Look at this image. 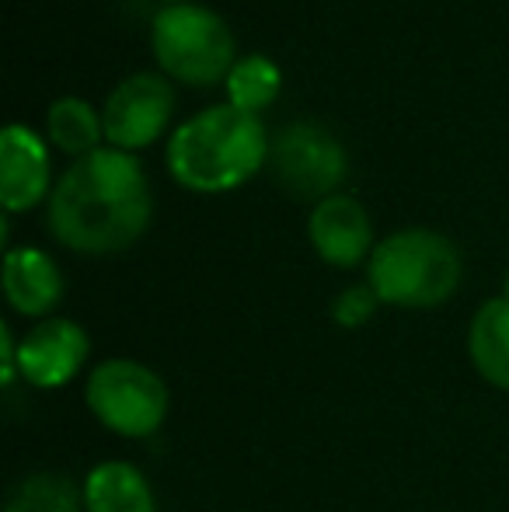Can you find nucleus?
Wrapping results in <instances>:
<instances>
[{
  "label": "nucleus",
  "instance_id": "1",
  "mask_svg": "<svg viewBox=\"0 0 509 512\" xmlns=\"http://www.w3.org/2000/svg\"><path fill=\"white\" fill-rule=\"evenodd\" d=\"M154 216L147 171L133 150L95 147L81 154L49 192V230L60 244L84 255L123 251Z\"/></svg>",
  "mask_w": 509,
  "mask_h": 512
},
{
  "label": "nucleus",
  "instance_id": "2",
  "mask_svg": "<svg viewBox=\"0 0 509 512\" xmlns=\"http://www.w3.org/2000/svg\"><path fill=\"white\" fill-rule=\"evenodd\" d=\"M164 161L185 189L227 192L269 161V129L234 102L206 105L175 126Z\"/></svg>",
  "mask_w": 509,
  "mask_h": 512
},
{
  "label": "nucleus",
  "instance_id": "3",
  "mask_svg": "<svg viewBox=\"0 0 509 512\" xmlns=\"http://www.w3.org/2000/svg\"><path fill=\"white\" fill-rule=\"evenodd\" d=\"M464 262L447 234L429 227H405L374 244L367 258V283L391 307H436L461 286Z\"/></svg>",
  "mask_w": 509,
  "mask_h": 512
},
{
  "label": "nucleus",
  "instance_id": "4",
  "mask_svg": "<svg viewBox=\"0 0 509 512\" xmlns=\"http://www.w3.org/2000/svg\"><path fill=\"white\" fill-rule=\"evenodd\" d=\"M154 56L171 77L189 84H213L234 67V32L206 4H164L150 25Z\"/></svg>",
  "mask_w": 509,
  "mask_h": 512
},
{
  "label": "nucleus",
  "instance_id": "5",
  "mask_svg": "<svg viewBox=\"0 0 509 512\" xmlns=\"http://www.w3.org/2000/svg\"><path fill=\"white\" fill-rule=\"evenodd\" d=\"M91 415L123 439H147L168 418V384L136 359H105L84 387Z\"/></svg>",
  "mask_w": 509,
  "mask_h": 512
},
{
  "label": "nucleus",
  "instance_id": "6",
  "mask_svg": "<svg viewBox=\"0 0 509 512\" xmlns=\"http://www.w3.org/2000/svg\"><path fill=\"white\" fill-rule=\"evenodd\" d=\"M269 164L272 178L290 196L314 199V203L339 192L349 171V157L339 136L314 119H297L279 129V136L269 143Z\"/></svg>",
  "mask_w": 509,
  "mask_h": 512
},
{
  "label": "nucleus",
  "instance_id": "7",
  "mask_svg": "<svg viewBox=\"0 0 509 512\" xmlns=\"http://www.w3.org/2000/svg\"><path fill=\"white\" fill-rule=\"evenodd\" d=\"M171 108H175V91H171L168 77L154 74V70H136V74L123 77L105 98V136L119 150L147 147L168 126Z\"/></svg>",
  "mask_w": 509,
  "mask_h": 512
},
{
  "label": "nucleus",
  "instance_id": "8",
  "mask_svg": "<svg viewBox=\"0 0 509 512\" xmlns=\"http://www.w3.org/2000/svg\"><path fill=\"white\" fill-rule=\"evenodd\" d=\"M88 331L70 317H42L18 342V373L39 391L67 387L88 359Z\"/></svg>",
  "mask_w": 509,
  "mask_h": 512
},
{
  "label": "nucleus",
  "instance_id": "9",
  "mask_svg": "<svg viewBox=\"0 0 509 512\" xmlns=\"http://www.w3.org/2000/svg\"><path fill=\"white\" fill-rule=\"evenodd\" d=\"M307 237H311L314 251L339 269H353L374 251L370 213L349 192H332L321 203H314L311 216H307Z\"/></svg>",
  "mask_w": 509,
  "mask_h": 512
},
{
  "label": "nucleus",
  "instance_id": "10",
  "mask_svg": "<svg viewBox=\"0 0 509 512\" xmlns=\"http://www.w3.org/2000/svg\"><path fill=\"white\" fill-rule=\"evenodd\" d=\"M53 192L49 185V147L32 126L7 122L0 133V203L7 213L35 206Z\"/></svg>",
  "mask_w": 509,
  "mask_h": 512
},
{
  "label": "nucleus",
  "instance_id": "11",
  "mask_svg": "<svg viewBox=\"0 0 509 512\" xmlns=\"http://www.w3.org/2000/svg\"><path fill=\"white\" fill-rule=\"evenodd\" d=\"M4 297L18 314L49 317L63 297V276L53 255L42 248H7L4 255Z\"/></svg>",
  "mask_w": 509,
  "mask_h": 512
},
{
  "label": "nucleus",
  "instance_id": "12",
  "mask_svg": "<svg viewBox=\"0 0 509 512\" xmlns=\"http://www.w3.org/2000/svg\"><path fill=\"white\" fill-rule=\"evenodd\" d=\"M84 512H157V499L140 467L105 460L84 478Z\"/></svg>",
  "mask_w": 509,
  "mask_h": 512
},
{
  "label": "nucleus",
  "instance_id": "13",
  "mask_svg": "<svg viewBox=\"0 0 509 512\" xmlns=\"http://www.w3.org/2000/svg\"><path fill=\"white\" fill-rule=\"evenodd\" d=\"M468 356L485 384L509 391V300L492 297L468 328Z\"/></svg>",
  "mask_w": 509,
  "mask_h": 512
},
{
  "label": "nucleus",
  "instance_id": "14",
  "mask_svg": "<svg viewBox=\"0 0 509 512\" xmlns=\"http://www.w3.org/2000/svg\"><path fill=\"white\" fill-rule=\"evenodd\" d=\"M46 129L56 147L77 157L102 147L98 140L105 136L102 115L91 108L88 98H77V95H63V98H56V102H49Z\"/></svg>",
  "mask_w": 509,
  "mask_h": 512
},
{
  "label": "nucleus",
  "instance_id": "15",
  "mask_svg": "<svg viewBox=\"0 0 509 512\" xmlns=\"http://www.w3.org/2000/svg\"><path fill=\"white\" fill-rule=\"evenodd\" d=\"M279 63L265 53H245L234 60V67L227 70L224 84H227V98L238 108L258 112L262 105H269L279 95Z\"/></svg>",
  "mask_w": 509,
  "mask_h": 512
},
{
  "label": "nucleus",
  "instance_id": "16",
  "mask_svg": "<svg viewBox=\"0 0 509 512\" xmlns=\"http://www.w3.org/2000/svg\"><path fill=\"white\" fill-rule=\"evenodd\" d=\"M84 488L63 474H32L11 495L4 512H81Z\"/></svg>",
  "mask_w": 509,
  "mask_h": 512
},
{
  "label": "nucleus",
  "instance_id": "17",
  "mask_svg": "<svg viewBox=\"0 0 509 512\" xmlns=\"http://www.w3.org/2000/svg\"><path fill=\"white\" fill-rule=\"evenodd\" d=\"M377 307H381V297H377L370 283L346 286V290L332 300V321L342 324V328H363V324L377 314Z\"/></svg>",
  "mask_w": 509,
  "mask_h": 512
},
{
  "label": "nucleus",
  "instance_id": "18",
  "mask_svg": "<svg viewBox=\"0 0 509 512\" xmlns=\"http://www.w3.org/2000/svg\"><path fill=\"white\" fill-rule=\"evenodd\" d=\"M0 356H4L0 380H4V387H11L14 380L21 377L18 373V342H14V335H11V324H0Z\"/></svg>",
  "mask_w": 509,
  "mask_h": 512
},
{
  "label": "nucleus",
  "instance_id": "19",
  "mask_svg": "<svg viewBox=\"0 0 509 512\" xmlns=\"http://www.w3.org/2000/svg\"><path fill=\"white\" fill-rule=\"evenodd\" d=\"M503 297L509 300V272H506V283H503Z\"/></svg>",
  "mask_w": 509,
  "mask_h": 512
},
{
  "label": "nucleus",
  "instance_id": "20",
  "mask_svg": "<svg viewBox=\"0 0 509 512\" xmlns=\"http://www.w3.org/2000/svg\"><path fill=\"white\" fill-rule=\"evenodd\" d=\"M164 4H182V0H164Z\"/></svg>",
  "mask_w": 509,
  "mask_h": 512
}]
</instances>
